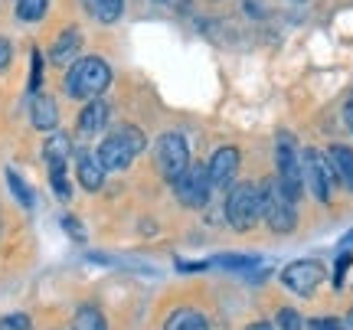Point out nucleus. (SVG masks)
Returning a JSON list of instances; mask_svg holds the SVG:
<instances>
[{"label":"nucleus","mask_w":353,"mask_h":330,"mask_svg":"<svg viewBox=\"0 0 353 330\" xmlns=\"http://www.w3.org/2000/svg\"><path fill=\"white\" fill-rule=\"evenodd\" d=\"M79 46H82V33H79L76 26L72 30H63L56 43L50 46V63L52 65H69L79 59Z\"/></svg>","instance_id":"nucleus-14"},{"label":"nucleus","mask_w":353,"mask_h":330,"mask_svg":"<svg viewBox=\"0 0 353 330\" xmlns=\"http://www.w3.org/2000/svg\"><path fill=\"white\" fill-rule=\"evenodd\" d=\"M76 177L85 187V193H99L105 187V167H101L99 154H92V151L76 154Z\"/></svg>","instance_id":"nucleus-11"},{"label":"nucleus","mask_w":353,"mask_h":330,"mask_svg":"<svg viewBox=\"0 0 353 330\" xmlns=\"http://www.w3.org/2000/svg\"><path fill=\"white\" fill-rule=\"evenodd\" d=\"M281 281H285V288H291L294 294L311 298V294L317 291V285L324 281V265H321L317 258H298V262L285 265Z\"/></svg>","instance_id":"nucleus-9"},{"label":"nucleus","mask_w":353,"mask_h":330,"mask_svg":"<svg viewBox=\"0 0 353 330\" xmlns=\"http://www.w3.org/2000/svg\"><path fill=\"white\" fill-rule=\"evenodd\" d=\"M69 154H72V141L69 134H50V138L43 141V161L46 164H65L69 161Z\"/></svg>","instance_id":"nucleus-18"},{"label":"nucleus","mask_w":353,"mask_h":330,"mask_svg":"<svg viewBox=\"0 0 353 330\" xmlns=\"http://www.w3.org/2000/svg\"><path fill=\"white\" fill-rule=\"evenodd\" d=\"M144 144H148V138H144L141 127H134V125L112 127V131L105 134V141L99 144V161H101V167H105V174H108V170H112V174L128 170L131 161L144 151Z\"/></svg>","instance_id":"nucleus-2"},{"label":"nucleus","mask_w":353,"mask_h":330,"mask_svg":"<svg viewBox=\"0 0 353 330\" xmlns=\"http://www.w3.org/2000/svg\"><path fill=\"white\" fill-rule=\"evenodd\" d=\"M108 118H112V108H108L105 99H92V102H85L82 105V112H79V134H85V138L99 134L101 127L108 125Z\"/></svg>","instance_id":"nucleus-13"},{"label":"nucleus","mask_w":353,"mask_h":330,"mask_svg":"<svg viewBox=\"0 0 353 330\" xmlns=\"http://www.w3.org/2000/svg\"><path fill=\"white\" fill-rule=\"evenodd\" d=\"M157 3H170V0H157Z\"/></svg>","instance_id":"nucleus-36"},{"label":"nucleus","mask_w":353,"mask_h":330,"mask_svg":"<svg viewBox=\"0 0 353 330\" xmlns=\"http://www.w3.org/2000/svg\"><path fill=\"white\" fill-rule=\"evenodd\" d=\"M343 121H347V127H350V134H353V99L343 105Z\"/></svg>","instance_id":"nucleus-32"},{"label":"nucleus","mask_w":353,"mask_h":330,"mask_svg":"<svg viewBox=\"0 0 353 330\" xmlns=\"http://www.w3.org/2000/svg\"><path fill=\"white\" fill-rule=\"evenodd\" d=\"M262 219V193L259 183H239L226 196V223L236 232H249Z\"/></svg>","instance_id":"nucleus-4"},{"label":"nucleus","mask_w":353,"mask_h":330,"mask_svg":"<svg viewBox=\"0 0 353 330\" xmlns=\"http://www.w3.org/2000/svg\"><path fill=\"white\" fill-rule=\"evenodd\" d=\"M30 125L37 127V131H56L59 125V102L52 99V95H33V102H30Z\"/></svg>","instance_id":"nucleus-12"},{"label":"nucleus","mask_w":353,"mask_h":330,"mask_svg":"<svg viewBox=\"0 0 353 330\" xmlns=\"http://www.w3.org/2000/svg\"><path fill=\"white\" fill-rule=\"evenodd\" d=\"M164 330H210V320L203 318L200 311H193V307H176L174 314L167 318Z\"/></svg>","instance_id":"nucleus-17"},{"label":"nucleus","mask_w":353,"mask_h":330,"mask_svg":"<svg viewBox=\"0 0 353 330\" xmlns=\"http://www.w3.org/2000/svg\"><path fill=\"white\" fill-rule=\"evenodd\" d=\"M327 164L334 167L337 183H343V187L353 193V151L350 147H343V144H330L327 147Z\"/></svg>","instance_id":"nucleus-15"},{"label":"nucleus","mask_w":353,"mask_h":330,"mask_svg":"<svg viewBox=\"0 0 353 330\" xmlns=\"http://www.w3.org/2000/svg\"><path fill=\"white\" fill-rule=\"evenodd\" d=\"M82 7L99 23H118L121 13H125V0H82Z\"/></svg>","instance_id":"nucleus-16"},{"label":"nucleus","mask_w":353,"mask_h":330,"mask_svg":"<svg viewBox=\"0 0 353 330\" xmlns=\"http://www.w3.org/2000/svg\"><path fill=\"white\" fill-rule=\"evenodd\" d=\"M0 330H30V318L26 314H7V318H0Z\"/></svg>","instance_id":"nucleus-28"},{"label":"nucleus","mask_w":353,"mask_h":330,"mask_svg":"<svg viewBox=\"0 0 353 330\" xmlns=\"http://www.w3.org/2000/svg\"><path fill=\"white\" fill-rule=\"evenodd\" d=\"M275 167H278V183H281V190L288 193L291 200L298 203L304 196V167H301V154H298V144L291 134H278L275 141Z\"/></svg>","instance_id":"nucleus-5"},{"label":"nucleus","mask_w":353,"mask_h":330,"mask_svg":"<svg viewBox=\"0 0 353 330\" xmlns=\"http://www.w3.org/2000/svg\"><path fill=\"white\" fill-rule=\"evenodd\" d=\"M311 330H347V327L334 318H317V320H311Z\"/></svg>","instance_id":"nucleus-30"},{"label":"nucleus","mask_w":353,"mask_h":330,"mask_svg":"<svg viewBox=\"0 0 353 330\" xmlns=\"http://www.w3.org/2000/svg\"><path fill=\"white\" fill-rule=\"evenodd\" d=\"M72 330H108V320L95 305H82L72 318Z\"/></svg>","instance_id":"nucleus-19"},{"label":"nucleus","mask_w":353,"mask_h":330,"mask_svg":"<svg viewBox=\"0 0 353 330\" xmlns=\"http://www.w3.org/2000/svg\"><path fill=\"white\" fill-rule=\"evenodd\" d=\"M294 3H304V0H294Z\"/></svg>","instance_id":"nucleus-37"},{"label":"nucleus","mask_w":353,"mask_h":330,"mask_svg":"<svg viewBox=\"0 0 353 330\" xmlns=\"http://www.w3.org/2000/svg\"><path fill=\"white\" fill-rule=\"evenodd\" d=\"M275 324L281 330H301V314L294 311V307H278V318H275Z\"/></svg>","instance_id":"nucleus-25"},{"label":"nucleus","mask_w":353,"mask_h":330,"mask_svg":"<svg viewBox=\"0 0 353 330\" xmlns=\"http://www.w3.org/2000/svg\"><path fill=\"white\" fill-rule=\"evenodd\" d=\"M347 324H350V327H353V307H350V314H347Z\"/></svg>","instance_id":"nucleus-35"},{"label":"nucleus","mask_w":353,"mask_h":330,"mask_svg":"<svg viewBox=\"0 0 353 330\" xmlns=\"http://www.w3.org/2000/svg\"><path fill=\"white\" fill-rule=\"evenodd\" d=\"M50 187L56 193V200H69L72 196V183H69L65 164H50Z\"/></svg>","instance_id":"nucleus-21"},{"label":"nucleus","mask_w":353,"mask_h":330,"mask_svg":"<svg viewBox=\"0 0 353 330\" xmlns=\"http://www.w3.org/2000/svg\"><path fill=\"white\" fill-rule=\"evenodd\" d=\"M216 265H223L226 271H249V268L259 265V258L255 255H219Z\"/></svg>","instance_id":"nucleus-23"},{"label":"nucleus","mask_w":353,"mask_h":330,"mask_svg":"<svg viewBox=\"0 0 353 330\" xmlns=\"http://www.w3.org/2000/svg\"><path fill=\"white\" fill-rule=\"evenodd\" d=\"M206 265H210V262H176V268H180L183 275H196V271H203Z\"/></svg>","instance_id":"nucleus-31"},{"label":"nucleus","mask_w":353,"mask_h":330,"mask_svg":"<svg viewBox=\"0 0 353 330\" xmlns=\"http://www.w3.org/2000/svg\"><path fill=\"white\" fill-rule=\"evenodd\" d=\"M343 245H353V232H347V239H343Z\"/></svg>","instance_id":"nucleus-34"},{"label":"nucleus","mask_w":353,"mask_h":330,"mask_svg":"<svg viewBox=\"0 0 353 330\" xmlns=\"http://www.w3.org/2000/svg\"><path fill=\"white\" fill-rule=\"evenodd\" d=\"M210 180H213V190L219 187H229L232 183V177H236V170H239V151L236 147H219V151L213 154V161H210Z\"/></svg>","instance_id":"nucleus-10"},{"label":"nucleus","mask_w":353,"mask_h":330,"mask_svg":"<svg viewBox=\"0 0 353 330\" xmlns=\"http://www.w3.org/2000/svg\"><path fill=\"white\" fill-rule=\"evenodd\" d=\"M259 193H262V219L268 223L272 232L285 236L298 226V209H294V200L281 190L278 177H265L259 183Z\"/></svg>","instance_id":"nucleus-3"},{"label":"nucleus","mask_w":353,"mask_h":330,"mask_svg":"<svg viewBox=\"0 0 353 330\" xmlns=\"http://www.w3.org/2000/svg\"><path fill=\"white\" fill-rule=\"evenodd\" d=\"M50 10V0H17V20L20 23H39Z\"/></svg>","instance_id":"nucleus-20"},{"label":"nucleus","mask_w":353,"mask_h":330,"mask_svg":"<svg viewBox=\"0 0 353 330\" xmlns=\"http://www.w3.org/2000/svg\"><path fill=\"white\" fill-rule=\"evenodd\" d=\"M174 193L176 200L190 209H203V206L210 203V196H213V180H210V167L196 161V164H190L180 177L174 180Z\"/></svg>","instance_id":"nucleus-6"},{"label":"nucleus","mask_w":353,"mask_h":330,"mask_svg":"<svg viewBox=\"0 0 353 330\" xmlns=\"http://www.w3.org/2000/svg\"><path fill=\"white\" fill-rule=\"evenodd\" d=\"M112 85V65L105 63L101 56H79L76 63L69 65L65 72L63 89L69 99L76 102H92V99H101V92Z\"/></svg>","instance_id":"nucleus-1"},{"label":"nucleus","mask_w":353,"mask_h":330,"mask_svg":"<svg viewBox=\"0 0 353 330\" xmlns=\"http://www.w3.org/2000/svg\"><path fill=\"white\" fill-rule=\"evenodd\" d=\"M249 330H275L268 320H255V324H249Z\"/></svg>","instance_id":"nucleus-33"},{"label":"nucleus","mask_w":353,"mask_h":330,"mask_svg":"<svg viewBox=\"0 0 353 330\" xmlns=\"http://www.w3.org/2000/svg\"><path fill=\"white\" fill-rule=\"evenodd\" d=\"M63 229L69 232V236H72V239L79 242V245L85 242V226L79 223V216H72V213H65V216H63Z\"/></svg>","instance_id":"nucleus-26"},{"label":"nucleus","mask_w":353,"mask_h":330,"mask_svg":"<svg viewBox=\"0 0 353 330\" xmlns=\"http://www.w3.org/2000/svg\"><path fill=\"white\" fill-rule=\"evenodd\" d=\"M301 167H304V187L314 193V200L317 203H330V187L337 183V174L327 164V154L307 147L301 157Z\"/></svg>","instance_id":"nucleus-7"},{"label":"nucleus","mask_w":353,"mask_h":330,"mask_svg":"<svg viewBox=\"0 0 353 330\" xmlns=\"http://www.w3.org/2000/svg\"><path fill=\"white\" fill-rule=\"evenodd\" d=\"M154 161H157L161 177L174 183L190 167V147H187V141H183V134H164V138L157 141V147H154Z\"/></svg>","instance_id":"nucleus-8"},{"label":"nucleus","mask_w":353,"mask_h":330,"mask_svg":"<svg viewBox=\"0 0 353 330\" xmlns=\"http://www.w3.org/2000/svg\"><path fill=\"white\" fill-rule=\"evenodd\" d=\"M10 63H13V46L7 37H0V72H3Z\"/></svg>","instance_id":"nucleus-29"},{"label":"nucleus","mask_w":353,"mask_h":330,"mask_svg":"<svg viewBox=\"0 0 353 330\" xmlns=\"http://www.w3.org/2000/svg\"><path fill=\"white\" fill-rule=\"evenodd\" d=\"M43 89V56L39 50L30 52V95H39Z\"/></svg>","instance_id":"nucleus-24"},{"label":"nucleus","mask_w":353,"mask_h":330,"mask_svg":"<svg viewBox=\"0 0 353 330\" xmlns=\"http://www.w3.org/2000/svg\"><path fill=\"white\" fill-rule=\"evenodd\" d=\"M3 177H7V187H10L13 196H17V200H20L26 209H33V190L26 187V180L20 177V174H17L13 167H7V174H3Z\"/></svg>","instance_id":"nucleus-22"},{"label":"nucleus","mask_w":353,"mask_h":330,"mask_svg":"<svg viewBox=\"0 0 353 330\" xmlns=\"http://www.w3.org/2000/svg\"><path fill=\"white\" fill-rule=\"evenodd\" d=\"M353 265V255L350 252H341V258H337V265H334V288H341L343 278H347V268Z\"/></svg>","instance_id":"nucleus-27"}]
</instances>
